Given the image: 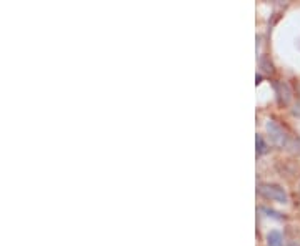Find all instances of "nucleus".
I'll return each mask as SVG.
<instances>
[{
    "label": "nucleus",
    "mask_w": 300,
    "mask_h": 246,
    "mask_svg": "<svg viewBox=\"0 0 300 246\" xmlns=\"http://www.w3.org/2000/svg\"><path fill=\"white\" fill-rule=\"evenodd\" d=\"M267 131H269V136H270L272 142H274L277 147H280V148L294 150L292 147H295V143H297V140L290 138V135L287 133V131H285L279 125V123L274 122V120L267 122Z\"/></svg>",
    "instance_id": "nucleus-1"
},
{
    "label": "nucleus",
    "mask_w": 300,
    "mask_h": 246,
    "mask_svg": "<svg viewBox=\"0 0 300 246\" xmlns=\"http://www.w3.org/2000/svg\"><path fill=\"white\" fill-rule=\"evenodd\" d=\"M257 191H258V195L263 197L265 200H272V202H279V203H287L289 202L287 191L277 183H260Z\"/></svg>",
    "instance_id": "nucleus-2"
},
{
    "label": "nucleus",
    "mask_w": 300,
    "mask_h": 246,
    "mask_svg": "<svg viewBox=\"0 0 300 246\" xmlns=\"http://www.w3.org/2000/svg\"><path fill=\"white\" fill-rule=\"evenodd\" d=\"M275 92H277V100L280 105H289L290 98H292V90L287 82H275Z\"/></svg>",
    "instance_id": "nucleus-3"
},
{
    "label": "nucleus",
    "mask_w": 300,
    "mask_h": 246,
    "mask_svg": "<svg viewBox=\"0 0 300 246\" xmlns=\"http://www.w3.org/2000/svg\"><path fill=\"white\" fill-rule=\"evenodd\" d=\"M267 246H284V238H282L280 231H270L267 235Z\"/></svg>",
    "instance_id": "nucleus-4"
},
{
    "label": "nucleus",
    "mask_w": 300,
    "mask_h": 246,
    "mask_svg": "<svg viewBox=\"0 0 300 246\" xmlns=\"http://www.w3.org/2000/svg\"><path fill=\"white\" fill-rule=\"evenodd\" d=\"M255 143H257V157H260V155L267 150V145H265V142H263V138L260 135L255 136Z\"/></svg>",
    "instance_id": "nucleus-5"
},
{
    "label": "nucleus",
    "mask_w": 300,
    "mask_h": 246,
    "mask_svg": "<svg viewBox=\"0 0 300 246\" xmlns=\"http://www.w3.org/2000/svg\"><path fill=\"white\" fill-rule=\"evenodd\" d=\"M263 211L265 213H269V216H274V218H277V220H282V215H279V213H275V211H272V209H267V208H263Z\"/></svg>",
    "instance_id": "nucleus-6"
}]
</instances>
